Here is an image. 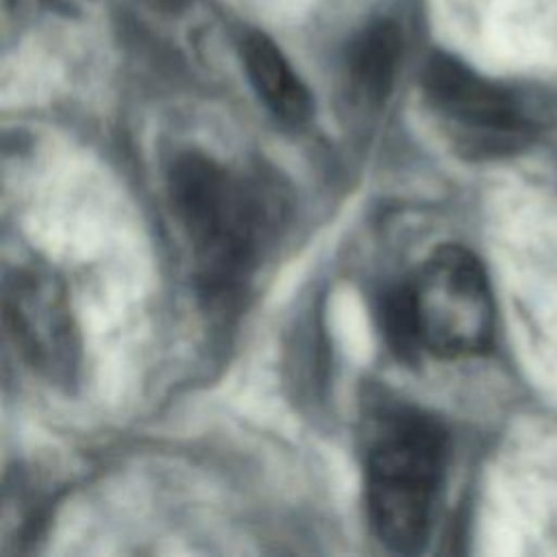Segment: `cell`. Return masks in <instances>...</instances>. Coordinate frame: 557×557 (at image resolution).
I'll return each instance as SVG.
<instances>
[{"label": "cell", "instance_id": "cell-1", "mask_svg": "<svg viewBox=\"0 0 557 557\" xmlns=\"http://www.w3.org/2000/svg\"><path fill=\"white\" fill-rule=\"evenodd\" d=\"M168 198L191 248L202 296L211 302L231 300L272 231V200L255 181L198 152L172 161Z\"/></svg>", "mask_w": 557, "mask_h": 557}, {"label": "cell", "instance_id": "cell-2", "mask_svg": "<svg viewBox=\"0 0 557 557\" xmlns=\"http://www.w3.org/2000/svg\"><path fill=\"white\" fill-rule=\"evenodd\" d=\"M448 457L444 426L413 407L376 420L363 474L366 513L376 540L394 553H420L429 540Z\"/></svg>", "mask_w": 557, "mask_h": 557}, {"label": "cell", "instance_id": "cell-3", "mask_svg": "<svg viewBox=\"0 0 557 557\" xmlns=\"http://www.w3.org/2000/svg\"><path fill=\"white\" fill-rule=\"evenodd\" d=\"M424 350L472 357L492 344L494 300L481 261L461 246L437 248L407 281Z\"/></svg>", "mask_w": 557, "mask_h": 557}, {"label": "cell", "instance_id": "cell-4", "mask_svg": "<svg viewBox=\"0 0 557 557\" xmlns=\"http://www.w3.org/2000/svg\"><path fill=\"white\" fill-rule=\"evenodd\" d=\"M422 89L444 133L463 157H507L533 137L535 122L520 98L453 57H431Z\"/></svg>", "mask_w": 557, "mask_h": 557}, {"label": "cell", "instance_id": "cell-5", "mask_svg": "<svg viewBox=\"0 0 557 557\" xmlns=\"http://www.w3.org/2000/svg\"><path fill=\"white\" fill-rule=\"evenodd\" d=\"M2 311L7 331L28 366L54 385L74 383L81 346L59 278L41 265L9 270L2 285Z\"/></svg>", "mask_w": 557, "mask_h": 557}, {"label": "cell", "instance_id": "cell-6", "mask_svg": "<svg viewBox=\"0 0 557 557\" xmlns=\"http://www.w3.org/2000/svg\"><path fill=\"white\" fill-rule=\"evenodd\" d=\"M244 72L265 104L283 124L298 126L311 113V96L281 48L263 33H250L239 46Z\"/></svg>", "mask_w": 557, "mask_h": 557}, {"label": "cell", "instance_id": "cell-7", "mask_svg": "<svg viewBox=\"0 0 557 557\" xmlns=\"http://www.w3.org/2000/svg\"><path fill=\"white\" fill-rule=\"evenodd\" d=\"M403 50V39L392 22L370 24L348 48V81L368 102H381L389 94Z\"/></svg>", "mask_w": 557, "mask_h": 557}, {"label": "cell", "instance_id": "cell-8", "mask_svg": "<svg viewBox=\"0 0 557 557\" xmlns=\"http://www.w3.org/2000/svg\"><path fill=\"white\" fill-rule=\"evenodd\" d=\"M379 320H381L383 337L389 350L403 361H416L424 350V346L420 339L407 283H400L383 294L381 307H379Z\"/></svg>", "mask_w": 557, "mask_h": 557}]
</instances>
